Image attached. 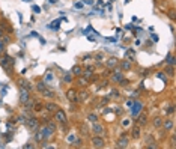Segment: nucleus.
<instances>
[{
	"instance_id": "obj_1",
	"label": "nucleus",
	"mask_w": 176,
	"mask_h": 149,
	"mask_svg": "<svg viewBox=\"0 0 176 149\" xmlns=\"http://www.w3.org/2000/svg\"><path fill=\"white\" fill-rule=\"evenodd\" d=\"M0 66H2L5 71L9 72V69H12V66H14V59L9 54L3 53L2 56H0Z\"/></svg>"
},
{
	"instance_id": "obj_2",
	"label": "nucleus",
	"mask_w": 176,
	"mask_h": 149,
	"mask_svg": "<svg viewBox=\"0 0 176 149\" xmlns=\"http://www.w3.org/2000/svg\"><path fill=\"white\" fill-rule=\"evenodd\" d=\"M27 128H29V131H32V133H35V131H38L39 130V127H41V122L36 119V118H33V116H29V119L26 121V124H24Z\"/></svg>"
},
{
	"instance_id": "obj_3",
	"label": "nucleus",
	"mask_w": 176,
	"mask_h": 149,
	"mask_svg": "<svg viewBox=\"0 0 176 149\" xmlns=\"http://www.w3.org/2000/svg\"><path fill=\"white\" fill-rule=\"evenodd\" d=\"M90 145H92V148H105V139H104V136H92L90 137Z\"/></svg>"
},
{
	"instance_id": "obj_4",
	"label": "nucleus",
	"mask_w": 176,
	"mask_h": 149,
	"mask_svg": "<svg viewBox=\"0 0 176 149\" xmlns=\"http://www.w3.org/2000/svg\"><path fill=\"white\" fill-rule=\"evenodd\" d=\"M90 133L95 134V136H104V134H105V128H104L102 124H99V122H93L92 127H90Z\"/></svg>"
},
{
	"instance_id": "obj_5",
	"label": "nucleus",
	"mask_w": 176,
	"mask_h": 149,
	"mask_svg": "<svg viewBox=\"0 0 176 149\" xmlns=\"http://www.w3.org/2000/svg\"><path fill=\"white\" fill-rule=\"evenodd\" d=\"M54 121L57 124H66L68 122V118H66V113L62 110V108H57L54 111Z\"/></svg>"
},
{
	"instance_id": "obj_6",
	"label": "nucleus",
	"mask_w": 176,
	"mask_h": 149,
	"mask_svg": "<svg viewBox=\"0 0 176 149\" xmlns=\"http://www.w3.org/2000/svg\"><path fill=\"white\" fill-rule=\"evenodd\" d=\"M145 143H148V145H146V148H148V149L158 148V145H157V142H155V139H154L152 133H146V134H145Z\"/></svg>"
},
{
	"instance_id": "obj_7",
	"label": "nucleus",
	"mask_w": 176,
	"mask_h": 149,
	"mask_svg": "<svg viewBox=\"0 0 176 149\" xmlns=\"http://www.w3.org/2000/svg\"><path fill=\"white\" fill-rule=\"evenodd\" d=\"M128 146H129V137H128L126 134H122V136L116 140V148L123 149V148H128Z\"/></svg>"
},
{
	"instance_id": "obj_8",
	"label": "nucleus",
	"mask_w": 176,
	"mask_h": 149,
	"mask_svg": "<svg viewBox=\"0 0 176 149\" xmlns=\"http://www.w3.org/2000/svg\"><path fill=\"white\" fill-rule=\"evenodd\" d=\"M163 130L166 133H173V128H175V121L173 119H163V124H161Z\"/></svg>"
},
{
	"instance_id": "obj_9",
	"label": "nucleus",
	"mask_w": 176,
	"mask_h": 149,
	"mask_svg": "<svg viewBox=\"0 0 176 149\" xmlns=\"http://www.w3.org/2000/svg\"><path fill=\"white\" fill-rule=\"evenodd\" d=\"M104 65H105V68H107V69H113L115 66H118L119 65V59L118 57H109V59H105L104 60Z\"/></svg>"
},
{
	"instance_id": "obj_10",
	"label": "nucleus",
	"mask_w": 176,
	"mask_h": 149,
	"mask_svg": "<svg viewBox=\"0 0 176 149\" xmlns=\"http://www.w3.org/2000/svg\"><path fill=\"white\" fill-rule=\"evenodd\" d=\"M123 72H126V71H131L132 69V62L129 60V59H123V60H119V65H118Z\"/></svg>"
},
{
	"instance_id": "obj_11",
	"label": "nucleus",
	"mask_w": 176,
	"mask_h": 149,
	"mask_svg": "<svg viewBox=\"0 0 176 149\" xmlns=\"http://www.w3.org/2000/svg\"><path fill=\"white\" fill-rule=\"evenodd\" d=\"M30 99V90L26 87H20V102L24 104Z\"/></svg>"
},
{
	"instance_id": "obj_12",
	"label": "nucleus",
	"mask_w": 176,
	"mask_h": 149,
	"mask_svg": "<svg viewBox=\"0 0 176 149\" xmlns=\"http://www.w3.org/2000/svg\"><path fill=\"white\" fill-rule=\"evenodd\" d=\"M0 29H2L5 33H12V32H14V29H12L11 23H8V20H5V18L0 20Z\"/></svg>"
},
{
	"instance_id": "obj_13",
	"label": "nucleus",
	"mask_w": 176,
	"mask_h": 149,
	"mask_svg": "<svg viewBox=\"0 0 176 149\" xmlns=\"http://www.w3.org/2000/svg\"><path fill=\"white\" fill-rule=\"evenodd\" d=\"M89 83H90V82H89L84 76H78V77H75V85H77L78 87H87Z\"/></svg>"
},
{
	"instance_id": "obj_14",
	"label": "nucleus",
	"mask_w": 176,
	"mask_h": 149,
	"mask_svg": "<svg viewBox=\"0 0 176 149\" xmlns=\"http://www.w3.org/2000/svg\"><path fill=\"white\" fill-rule=\"evenodd\" d=\"M148 122H149V121H148V115H146V113H140V115H137L135 124H138L140 127H145Z\"/></svg>"
},
{
	"instance_id": "obj_15",
	"label": "nucleus",
	"mask_w": 176,
	"mask_h": 149,
	"mask_svg": "<svg viewBox=\"0 0 176 149\" xmlns=\"http://www.w3.org/2000/svg\"><path fill=\"white\" fill-rule=\"evenodd\" d=\"M131 136H132V139H140L142 137V127H140L138 124H134V127L131 130Z\"/></svg>"
},
{
	"instance_id": "obj_16",
	"label": "nucleus",
	"mask_w": 176,
	"mask_h": 149,
	"mask_svg": "<svg viewBox=\"0 0 176 149\" xmlns=\"http://www.w3.org/2000/svg\"><path fill=\"white\" fill-rule=\"evenodd\" d=\"M87 98H89V92L84 90V87H83V90L77 92V99H75V102H84Z\"/></svg>"
},
{
	"instance_id": "obj_17",
	"label": "nucleus",
	"mask_w": 176,
	"mask_h": 149,
	"mask_svg": "<svg viewBox=\"0 0 176 149\" xmlns=\"http://www.w3.org/2000/svg\"><path fill=\"white\" fill-rule=\"evenodd\" d=\"M65 95H66V99H68V101L75 102V99H77V90H75V89H68V90L65 92Z\"/></svg>"
},
{
	"instance_id": "obj_18",
	"label": "nucleus",
	"mask_w": 176,
	"mask_h": 149,
	"mask_svg": "<svg viewBox=\"0 0 176 149\" xmlns=\"http://www.w3.org/2000/svg\"><path fill=\"white\" fill-rule=\"evenodd\" d=\"M44 107H45V110H47V111H50V113H54V111L59 108L57 102H54V101H48V102H45V104H44Z\"/></svg>"
},
{
	"instance_id": "obj_19",
	"label": "nucleus",
	"mask_w": 176,
	"mask_h": 149,
	"mask_svg": "<svg viewBox=\"0 0 176 149\" xmlns=\"http://www.w3.org/2000/svg\"><path fill=\"white\" fill-rule=\"evenodd\" d=\"M41 95H42L44 98H47V99H54V98H56V92H54L53 89H48V87H47L45 90H42Z\"/></svg>"
},
{
	"instance_id": "obj_20",
	"label": "nucleus",
	"mask_w": 176,
	"mask_h": 149,
	"mask_svg": "<svg viewBox=\"0 0 176 149\" xmlns=\"http://www.w3.org/2000/svg\"><path fill=\"white\" fill-rule=\"evenodd\" d=\"M83 66L81 65H74L72 66V69H71V74H72V76L74 77H78V76H83Z\"/></svg>"
},
{
	"instance_id": "obj_21",
	"label": "nucleus",
	"mask_w": 176,
	"mask_h": 149,
	"mask_svg": "<svg viewBox=\"0 0 176 149\" xmlns=\"http://www.w3.org/2000/svg\"><path fill=\"white\" fill-rule=\"evenodd\" d=\"M92 59L95 60L96 65H101V63L105 60V54H104V53H95V54H92Z\"/></svg>"
},
{
	"instance_id": "obj_22",
	"label": "nucleus",
	"mask_w": 176,
	"mask_h": 149,
	"mask_svg": "<svg viewBox=\"0 0 176 149\" xmlns=\"http://www.w3.org/2000/svg\"><path fill=\"white\" fill-rule=\"evenodd\" d=\"M39 131L44 134V139H45V140H48V139L53 136V133L50 131V128H48L47 125H41V127H39Z\"/></svg>"
},
{
	"instance_id": "obj_23",
	"label": "nucleus",
	"mask_w": 176,
	"mask_h": 149,
	"mask_svg": "<svg viewBox=\"0 0 176 149\" xmlns=\"http://www.w3.org/2000/svg\"><path fill=\"white\" fill-rule=\"evenodd\" d=\"M18 85H20V87H26V89H29L30 92H32V89H33V85H32L30 82H27L26 79H20V80H18Z\"/></svg>"
},
{
	"instance_id": "obj_24",
	"label": "nucleus",
	"mask_w": 176,
	"mask_h": 149,
	"mask_svg": "<svg viewBox=\"0 0 176 149\" xmlns=\"http://www.w3.org/2000/svg\"><path fill=\"white\" fill-rule=\"evenodd\" d=\"M35 87H36V90L41 93L42 90H45V89L48 87V85H47V82H45V80H39L36 85H35Z\"/></svg>"
},
{
	"instance_id": "obj_25",
	"label": "nucleus",
	"mask_w": 176,
	"mask_h": 149,
	"mask_svg": "<svg viewBox=\"0 0 176 149\" xmlns=\"http://www.w3.org/2000/svg\"><path fill=\"white\" fill-rule=\"evenodd\" d=\"M62 82H63L65 85H69V83H72V82H74V76L71 74V71H69V72H65V76H63Z\"/></svg>"
},
{
	"instance_id": "obj_26",
	"label": "nucleus",
	"mask_w": 176,
	"mask_h": 149,
	"mask_svg": "<svg viewBox=\"0 0 176 149\" xmlns=\"http://www.w3.org/2000/svg\"><path fill=\"white\" fill-rule=\"evenodd\" d=\"M33 139H35V143H41V142L45 140V139H44V134H42L39 130H38V131H35V137H33Z\"/></svg>"
},
{
	"instance_id": "obj_27",
	"label": "nucleus",
	"mask_w": 176,
	"mask_h": 149,
	"mask_svg": "<svg viewBox=\"0 0 176 149\" xmlns=\"http://www.w3.org/2000/svg\"><path fill=\"white\" fill-rule=\"evenodd\" d=\"M161 124H163V118L155 116V118L152 119V125H154V128H161Z\"/></svg>"
},
{
	"instance_id": "obj_28",
	"label": "nucleus",
	"mask_w": 176,
	"mask_h": 149,
	"mask_svg": "<svg viewBox=\"0 0 176 149\" xmlns=\"http://www.w3.org/2000/svg\"><path fill=\"white\" fill-rule=\"evenodd\" d=\"M166 63L175 66V54H173V53H169V54H167V57H166Z\"/></svg>"
},
{
	"instance_id": "obj_29",
	"label": "nucleus",
	"mask_w": 176,
	"mask_h": 149,
	"mask_svg": "<svg viewBox=\"0 0 176 149\" xmlns=\"http://www.w3.org/2000/svg\"><path fill=\"white\" fill-rule=\"evenodd\" d=\"M98 119H99V116H98L96 113H89V115H87V122H90V124L98 122Z\"/></svg>"
},
{
	"instance_id": "obj_30",
	"label": "nucleus",
	"mask_w": 176,
	"mask_h": 149,
	"mask_svg": "<svg viewBox=\"0 0 176 149\" xmlns=\"http://www.w3.org/2000/svg\"><path fill=\"white\" fill-rule=\"evenodd\" d=\"M45 125L50 128V131H51L53 134L57 131V122H50V121H48V122H45Z\"/></svg>"
},
{
	"instance_id": "obj_31",
	"label": "nucleus",
	"mask_w": 176,
	"mask_h": 149,
	"mask_svg": "<svg viewBox=\"0 0 176 149\" xmlns=\"http://www.w3.org/2000/svg\"><path fill=\"white\" fill-rule=\"evenodd\" d=\"M164 71H166V72L169 74L170 77H173V76H175V66H172V65H169V66H167V68H166Z\"/></svg>"
},
{
	"instance_id": "obj_32",
	"label": "nucleus",
	"mask_w": 176,
	"mask_h": 149,
	"mask_svg": "<svg viewBox=\"0 0 176 149\" xmlns=\"http://www.w3.org/2000/svg\"><path fill=\"white\" fill-rule=\"evenodd\" d=\"M44 108V104H41V102H36L35 101V105H33V111H41Z\"/></svg>"
},
{
	"instance_id": "obj_33",
	"label": "nucleus",
	"mask_w": 176,
	"mask_h": 149,
	"mask_svg": "<svg viewBox=\"0 0 176 149\" xmlns=\"http://www.w3.org/2000/svg\"><path fill=\"white\" fill-rule=\"evenodd\" d=\"M167 17L172 20V21H175L176 20V14H175V9H169L167 11Z\"/></svg>"
},
{
	"instance_id": "obj_34",
	"label": "nucleus",
	"mask_w": 176,
	"mask_h": 149,
	"mask_svg": "<svg viewBox=\"0 0 176 149\" xmlns=\"http://www.w3.org/2000/svg\"><path fill=\"white\" fill-rule=\"evenodd\" d=\"M3 53H6V44L0 39V56H2Z\"/></svg>"
},
{
	"instance_id": "obj_35",
	"label": "nucleus",
	"mask_w": 176,
	"mask_h": 149,
	"mask_svg": "<svg viewBox=\"0 0 176 149\" xmlns=\"http://www.w3.org/2000/svg\"><path fill=\"white\" fill-rule=\"evenodd\" d=\"M142 107H143V105L140 104V102H135V105H134V108H132V113H134V115H137V113H138V110L142 108Z\"/></svg>"
},
{
	"instance_id": "obj_36",
	"label": "nucleus",
	"mask_w": 176,
	"mask_h": 149,
	"mask_svg": "<svg viewBox=\"0 0 176 149\" xmlns=\"http://www.w3.org/2000/svg\"><path fill=\"white\" fill-rule=\"evenodd\" d=\"M126 57H131L129 60L132 62V60H134V57H135V53H134V50H128V51H126Z\"/></svg>"
},
{
	"instance_id": "obj_37",
	"label": "nucleus",
	"mask_w": 176,
	"mask_h": 149,
	"mask_svg": "<svg viewBox=\"0 0 176 149\" xmlns=\"http://www.w3.org/2000/svg\"><path fill=\"white\" fill-rule=\"evenodd\" d=\"M112 98L113 99H119L121 98V92L119 90H112Z\"/></svg>"
},
{
	"instance_id": "obj_38",
	"label": "nucleus",
	"mask_w": 176,
	"mask_h": 149,
	"mask_svg": "<svg viewBox=\"0 0 176 149\" xmlns=\"http://www.w3.org/2000/svg\"><path fill=\"white\" fill-rule=\"evenodd\" d=\"M175 113V105H170L167 110H166V115H173Z\"/></svg>"
},
{
	"instance_id": "obj_39",
	"label": "nucleus",
	"mask_w": 176,
	"mask_h": 149,
	"mask_svg": "<svg viewBox=\"0 0 176 149\" xmlns=\"http://www.w3.org/2000/svg\"><path fill=\"white\" fill-rule=\"evenodd\" d=\"M2 41H3V42H5L6 45H8V44L11 42V38H9V35H8V33H6V35L3 36V38H2Z\"/></svg>"
},
{
	"instance_id": "obj_40",
	"label": "nucleus",
	"mask_w": 176,
	"mask_h": 149,
	"mask_svg": "<svg viewBox=\"0 0 176 149\" xmlns=\"http://www.w3.org/2000/svg\"><path fill=\"white\" fill-rule=\"evenodd\" d=\"M175 143H176V140H175V134H172V137H170V146L175 148V146H176Z\"/></svg>"
},
{
	"instance_id": "obj_41",
	"label": "nucleus",
	"mask_w": 176,
	"mask_h": 149,
	"mask_svg": "<svg viewBox=\"0 0 176 149\" xmlns=\"http://www.w3.org/2000/svg\"><path fill=\"white\" fill-rule=\"evenodd\" d=\"M115 113H116V115H122V113H123L122 107H116V108H115Z\"/></svg>"
},
{
	"instance_id": "obj_42",
	"label": "nucleus",
	"mask_w": 176,
	"mask_h": 149,
	"mask_svg": "<svg viewBox=\"0 0 176 149\" xmlns=\"http://www.w3.org/2000/svg\"><path fill=\"white\" fill-rule=\"evenodd\" d=\"M17 121H18V122H21V124H26L27 118H24V116H18V118H17Z\"/></svg>"
},
{
	"instance_id": "obj_43",
	"label": "nucleus",
	"mask_w": 176,
	"mask_h": 149,
	"mask_svg": "<svg viewBox=\"0 0 176 149\" xmlns=\"http://www.w3.org/2000/svg\"><path fill=\"white\" fill-rule=\"evenodd\" d=\"M74 146H83V140H81V139H77V140L74 142Z\"/></svg>"
},
{
	"instance_id": "obj_44",
	"label": "nucleus",
	"mask_w": 176,
	"mask_h": 149,
	"mask_svg": "<svg viewBox=\"0 0 176 149\" xmlns=\"http://www.w3.org/2000/svg\"><path fill=\"white\" fill-rule=\"evenodd\" d=\"M23 148H24V149H32V148H35V145H32V143H26V145H23Z\"/></svg>"
},
{
	"instance_id": "obj_45",
	"label": "nucleus",
	"mask_w": 176,
	"mask_h": 149,
	"mask_svg": "<svg viewBox=\"0 0 176 149\" xmlns=\"http://www.w3.org/2000/svg\"><path fill=\"white\" fill-rule=\"evenodd\" d=\"M90 57H92V54H84V56L81 57V60H83V62H86V60H89Z\"/></svg>"
},
{
	"instance_id": "obj_46",
	"label": "nucleus",
	"mask_w": 176,
	"mask_h": 149,
	"mask_svg": "<svg viewBox=\"0 0 176 149\" xmlns=\"http://www.w3.org/2000/svg\"><path fill=\"white\" fill-rule=\"evenodd\" d=\"M158 77H160V79H163L164 82H167V76H164L163 72H160V74H158Z\"/></svg>"
},
{
	"instance_id": "obj_47",
	"label": "nucleus",
	"mask_w": 176,
	"mask_h": 149,
	"mask_svg": "<svg viewBox=\"0 0 176 149\" xmlns=\"http://www.w3.org/2000/svg\"><path fill=\"white\" fill-rule=\"evenodd\" d=\"M5 35H6V33H5V32H3L2 29H0V39H2V38H3V36H5Z\"/></svg>"
},
{
	"instance_id": "obj_48",
	"label": "nucleus",
	"mask_w": 176,
	"mask_h": 149,
	"mask_svg": "<svg viewBox=\"0 0 176 149\" xmlns=\"http://www.w3.org/2000/svg\"><path fill=\"white\" fill-rule=\"evenodd\" d=\"M75 8H78V9L83 8V3H75Z\"/></svg>"
}]
</instances>
